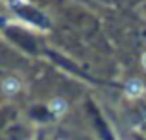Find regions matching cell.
<instances>
[{
    "label": "cell",
    "instance_id": "obj_3",
    "mask_svg": "<svg viewBox=\"0 0 146 140\" xmlns=\"http://www.w3.org/2000/svg\"><path fill=\"white\" fill-rule=\"evenodd\" d=\"M19 89H21V85H19V81H17L15 78H7L6 81L2 83V90H4L6 94H15Z\"/></svg>",
    "mask_w": 146,
    "mask_h": 140
},
{
    "label": "cell",
    "instance_id": "obj_4",
    "mask_svg": "<svg viewBox=\"0 0 146 140\" xmlns=\"http://www.w3.org/2000/svg\"><path fill=\"white\" fill-rule=\"evenodd\" d=\"M143 66H144V68H146V54L143 55Z\"/></svg>",
    "mask_w": 146,
    "mask_h": 140
},
{
    "label": "cell",
    "instance_id": "obj_1",
    "mask_svg": "<svg viewBox=\"0 0 146 140\" xmlns=\"http://www.w3.org/2000/svg\"><path fill=\"white\" fill-rule=\"evenodd\" d=\"M143 90H144V87H143V83H141L139 79H131V81H128V85H126V94L131 96V98L141 96Z\"/></svg>",
    "mask_w": 146,
    "mask_h": 140
},
{
    "label": "cell",
    "instance_id": "obj_2",
    "mask_svg": "<svg viewBox=\"0 0 146 140\" xmlns=\"http://www.w3.org/2000/svg\"><path fill=\"white\" fill-rule=\"evenodd\" d=\"M67 101L63 100V98H56V100H52L50 101V111L54 112L56 116H61V114H65L67 112Z\"/></svg>",
    "mask_w": 146,
    "mask_h": 140
}]
</instances>
